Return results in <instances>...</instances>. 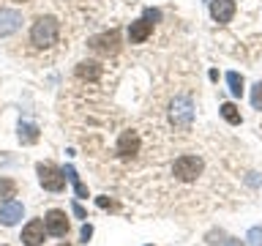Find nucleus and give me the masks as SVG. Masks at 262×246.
<instances>
[{"label":"nucleus","instance_id":"nucleus-1","mask_svg":"<svg viewBox=\"0 0 262 246\" xmlns=\"http://www.w3.org/2000/svg\"><path fill=\"white\" fill-rule=\"evenodd\" d=\"M57 33H60V25H57L55 16H38L30 28V41H33V47L47 49L57 41Z\"/></svg>","mask_w":262,"mask_h":246},{"label":"nucleus","instance_id":"nucleus-2","mask_svg":"<svg viewBox=\"0 0 262 246\" xmlns=\"http://www.w3.org/2000/svg\"><path fill=\"white\" fill-rule=\"evenodd\" d=\"M169 118H172V126H175V129L186 131L188 126H191V120H194L191 98H188V96H178L175 101H172V107H169Z\"/></svg>","mask_w":262,"mask_h":246},{"label":"nucleus","instance_id":"nucleus-3","mask_svg":"<svg viewBox=\"0 0 262 246\" xmlns=\"http://www.w3.org/2000/svg\"><path fill=\"white\" fill-rule=\"evenodd\" d=\"M172 172L180 178V180H196L200 178V172H202V159L200 156H180V159L172 164Z\"/></svg>","mask_w":262,"mask_h":246},{"label":"nucleus","instance_id":"nucleus-4","mask_svg":"<svg viewBox=\"0 0 262 246\" xmlns=\"http://www.w3.org/2000/svg\"><path fill=\"white\" fill-rule=\"evenodd\" d=\"M88 47L93 49V52H98V55H115L118 47H120V33L118 30H106V33H101V36L90 38Z\"/></svg>","mask_w":262,"mask_h":246},{"label":"nucleus","instance_id":"nucleus-5","mask_svg":"<svg viewBox=\"0 0 262 246\" xmlns=\"http://www.w3.org/2000/svg\"><path fill=\"white\" fill-rule=\"evenodd\" d=\"M38 180L47 192H63L66 189V175L63 170H55L52 164H38Z\"/></svg>","mask_w":262,"mask_h":246},{"label":"nucleus","instance_id":"nucleus-6","mask_svg":"<svg viewBox=\"0 0 262 246\" xmlns=\"http://www.w3.org/2000/svg\"><path fill=\"white\" fill-rule=\"evenodd\" d=\"M44 235H47V227H44V221H38V219L28 221L25 230H22L25 246H41V243H44Z\"/></svg>","mask_w":262,"mask_h":246},{"label":"nucleus","instance_id":"nucleus-7","mask_svg":"<svg viewBox=\"0 0 262 246\" xmlns=\"http://www.w3.org/2000/svg\"><path fill=\"white\" fill-rule=\"evenodd\" d=\"M44 227H47L49 235H57V238H60V235L69 233V219H66L63 211H49L47 219H44Z\"/></svg>","mask_w":262,"mask_h":246},{"label":"nucleus","instance_id":"nucleus-8","mask_svg":"<svg viewBox=\"0 0 262 246\" xmlns=\"http://www.w3.org/2000/svg\"><path fill=\"white\" fill-rule=\"evenodd\" d=\"M22 25V14L14 11V8H0V36H11V33L19 30Z\"/></svg>","mask_w":262,"mask_h":246},{"label":"nucleus","instance_id":"nucleus-9","mask_svg":"<svg viewBox=\"0 0 262 246\" xmlns=\"http://www.w3.org/2000/svg\"><path fill=\"white\" fill-rule=\"evenodd\" d=\"M210 14L219 25H227L235 16V0H210Z\"/></svg>","mask_w":262,"mask_h":246},{"label":"nucleus","instance_id":"nucleus-10","mask_svg":"<svg viewBox=\"0 0 262 246\" xmlns=\"http://www.w3.org/2000/svg\"><path fill=\"white\" fill-rule=\"evenodd\" d=\"M19 219H22V202L6 200L3 205H0V224L11 227V224H16Z\"/></svg>","mask_w":262,"mask_h":246},{"label":"nucleus","instance_id":"nucleus-11","mask_svg":"<svg viewBox=\"0 0 262 246\" xmlns=\"http://www.w3.org/2000/svg\"><path fill=\"white\" fill-rule=\"evenodd\" d=\"M139 151V137L137 131H123L120 139H118V153L123 156V159H128V156H134Z\"/></svg>","mask_w":262,"mask_h":246},{"label":"nucleus","instance_id":"nucleus-12","mask_svg":"<svg viewBox=\"0 0 262 246\" xmlns=\"http://www.w3.org/2000/svg\"><path fill=\"white\" fill-rule=\"evenodd\" d=\"M153 33V25L145 19H137V22H131V28H128V38H131V44H142V41H147V36Z\"/></svg>","mask_w":262,"mask_h":246},{"label":"nucleus","instance_id":"nucleus-13","mask_svg":"<svg viewBox=\"0 0 262 246\" xmlns=\"http://www.w3.org/2000/svg\"><path fill=\"white\" fill-rule=\"evenodd\" d=\"M77 77H79V79L96 82L98 77H101V66H98L96 60H82V63L77 66Z\"/></svg>","mask_w":262,"mask_h":246},{"label":"nucleus","instance_id":"nucleus-14","mask_svg":"<svg viewBox=\"0 0 262 246\" xmlns=\"http://www.w3.org/2000/svg\"><path fill=\"white\" fill-rule=\"evenodd\" d=\"M63 175H66V178H69L71 183H74V192H77V197H88V186L79 180L77 170H74V167H66V170H63Z\"/></svg>","mask_w":262,"mask_h":246},{"label":"nucleus","instance_id":"nucleus-15","mask_svg":"<svg viewBox=\"0 0 262 246\" xmlns=\"http://www.w3.org/2000/svg\"><path fill=\"white\" fill-rule=\"evenodd\" d=\"M19 139L28 142V145H33L38 139V129L33 126V123H19Z\"/></svg>","mask_w":262,"mask_h":246},{"label":"nucleus","instance_id":"nucleus-16","mask_svg":"<svg viewBox=\"0 0 262 246\" xmlns=\"http://www.w3.org/2000/svg\"><path fill=\"white\" fill-rule=\"evenodd\" d=\"M227 82H229L232 96L241 98V96H243V77H241V74H237V71H229V74H227Z\"/></svg>","mask_w":262,"mask_h":246},{"label":"nucleus","instance_id":"nucleus-17","mask_svg":"<svg viewBox=\"0 0 262 246\" xmlns=\"http://www.w3.org/2000/svg\"><path fill=\"white\" fill-rule=\"evenodd\" d=\"M221 115H224V120L227 123H232V126H237V123H241V112H237V107L235 104H221Z\"/></svg>","mask_w":262,"mask_h":246},{"label":"nucleus","instance_id":"nucleus-18","mask_svg":"<svg viewBox=\"0 0 262 246\" xmlns=\"http://www.w3.org/2000/svg\"><path fill=\"white\" fill-rule=\"evenodd\" d=\"M16 194V183L11 178H0V200H11V197Z\"/></svg>","mask_w":262,"mask_h":246},{"label":"nucleus","instance_id":"nucleus-19","mask_svg":"<svg viewBox=\"0 0 262 246\" xmlns=\"http://www.w3.org/2000/svg\"><path fill=\"white\" fill-rule=\"evenodd\" d=\"M251 104H254V110H262V82H257L251 90Z\"/></svg>","mask_w":262,"mask_h":246},{"label":"nucleus","instance_id":"nucleus-20","mask_svg":"<svg viewBox=\"0 0 262 246\" xmlns=\"http://www.w3.org/2000/svg\"><path fill=\"white\" fill-rule=\"evenodd\" d=\"M249 243L251 246H262V227H251L249 230Z\"/></svg>","mask_w":262,"mask_h":246},{"label":"nucleus","instance_id":"nucleus-21","mask_svg":"<svg viewBox=\"0 0 262 246\" xmlns=\"http://www.w3.org/2000/svg\"><path fill=\"white\" fill-rule=\"evenodd\" d=\"M145 19L150 22V25L159 22V19H161V11H159V8H147V11H145Z\"/></svg>","mask_w":262,"mask_h":246},{"label":"nucleus","instance_id":"nucleus-22","mask_svg":"<svg viewBox=\"0 0 262 246\" xmlns=\"http://www.w3.org/2000/svg\"><path fill=\"white\" fill-rule=\"evenodd\" d=\"M71 211H74V216H77V219H88V216H85V208H82L79 202H74V205H71Z\"/></svg>","mask_w":262,"mask_h":246},{"label":"nucleus","instance_id":"nucleus-23","mask_svg":"<svg viewBox=\"0 0 262 246\" xmlns=\"http://www.w3.org/2000/svg\"><path fill=\"white\" fill-rule=\"evenodd\" d=\"M90 235H93V227H90V224H85V227H82V241H90Z\"/></svg>","mask_w":262,"mask_h":246},{"label":"nucleus","instance_id":"nucleus-24","mask_svg":"<svg viewBox=\"0 0 262 246\" xmlns=\"http://www.w3.org/2000/svg\"><path fill=\"white\" fill-rule=\"evenodd\" d=\"M98 208H112V200H106V197H98Z\"/></svg>","mask_w":262,"mask_h":246},{"label":"nucleus","instance_id":"nucleus-25","mask_svg":"<svg viewBox=\"0 0 262 246\" xmlns=\"http://www.w3.org/2000/svg\"><path fill=\"white\" fill-rule=\"evenodd\" d=\"M224 246H243L241 241H224Z\"/></svg>","mask_w":262,"mask_h":246},{"label":"nucleus","instance_id":"nucleus-26","mask_svg":"<svg viewBox=\"0 0 262 246\" xmlns=\"http://www.w3.org/2000/svg\"><path fill=\"white\" fill-rule=\"evenodd\" d=\"M60 246H69V243H60Z\"/></svg>","mask_w":262,"mask_h":246}]
</instances>
